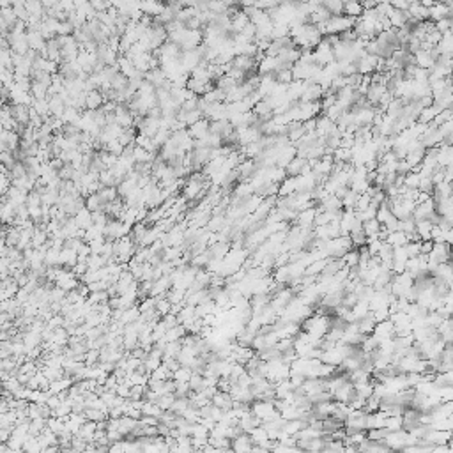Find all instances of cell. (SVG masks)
<instances>
[{
  "label": "cell",
  "mask_w": 453,
  "mask_h": 453,
  "mask_svg": "<svg viewBox=\"0 0 453 453\" xmlns=\"http://www.w3.org/2000/svg\"><path fill=\"white\" fill-rule=\"evenodd\" d=\"M60 404H62V399H60V395H54V393H52V395L48 397V400H46V405H48V407H50L52 411L57 409V407H59Z\"/></svg>",
  "instance_id": "2e32d148"
},
{
  "label": "cell",
  "mask_w": 453,
  "mask_h": 453,
  "mask_svg": "<svg viewBox=\"0 0 453 453\" xmlns=\"http://www.w3.org/2000/svg\"><path fill=\"white\" fill-rule=\"evenodd\" d=\"M191 375H193V370H191L190 366L181 365L179 368H177V370L172 374V379L177 381V382H186V381L191 379Z\"/></svg>",
  "instance_id": "52a82bcc"
},
{
  "label": "cell",
  "mask_w": 453,
  "mask_h": 453,
  "mask_svg": "<svg viewBox=\"0 0 453 453\" xmlns=\"http://www.w3.org/2000/svg\"><path fill=\"white\" fill-rule=\"evenodd\" d=\"M313 221H315V211H305V213L297 216V225L301 229H310Z\"/></svg>",
  "instance_id": "ba28073f"
},
{
  "label": "cell",
  "mask_w": 453,
  "mask_h": 453,
  "mask_svg": "<svg viewBox=\"0 0 453 453\" xmlns=\"http://www.w3.org/2000/svg\"><path fill=\"white\" fill-rule=\"evenodd\" d=\"M96 430H98V423L96 421H91V419H87L85 423L80 427L78 434L76 435H80L82 439H85L87 443H94V435H96Z\"/></svg>",
  "instance_id": "277c9868"
},
{
  "label": "cell",
  "mask_w": 453,
  "mask_h": 453,
  "mask_svg": "<svg viewBox=\"0 0 453 453\" xmlns=\"http://www.w3.org/2000/svg\"><path fill=\"white\" fill-rule=\"evenodd\" d=\"M232 384H234V382H232L230 377H219L218 379V390L219 391H227V393H229L230 388H232Z\"/></svg>",
  "instance_id": "9a60e30c"
},
{
  "label": "cell",
  "mask_w": 453,
  "mask_h": 453,
  "mask_svg": "<svg viewBox=\"0 0 453 453\" xmlns=\"http://www.w3.org/2000/svg\"><path fill=\"white\" fill-rule=\"evenodd\" d=\"M105 236H99V237H96V239H92V241H89V246H91V252L92 254H101L103 252V246H105Z\"/></svg>",
  "instance_id": "4fadbf2b"
},
{
  "label": "cell",
  "mask_w": 453,
  "mask_h": 453,
  "mask_svg": "<svg viewBox=\"0 0 453 453\" xmlns=\"http://www.w3.org/2000/svg\"><path fill=\"white\" fill-rule=\"evenodd\" d=\"M190 386L193 391H202L205 386V377L204 374H200V372H193V375H191L190 379Z\"/></svg>",
  "instance_id": "30bf717a"
},
{
  "label": "cell",
  "mask_w": 453,
  "mask_h": 453,
  "mask_svg": "<svg viewBox=\"0 0 453 453\" xmlns=\"http://www.w3.org/2000/svg\"><path fill=\"white\" fill-rule=\"evenodd\" d=\"M87 98V107L91 108V110H96V108L101 105V101H103V98H101V94L98 92V91H91V92L85 96Z\"/></svg>",
  "instance_id": "7c38bea8"
},
{
  "label": "cell",
  "mask_w": 453,
  "mask_h": 453,
  "mask_svg": "<svg viewBox=\"0 0 453 453\" xmlns=\"http://www.w3.org/2000/svg\"><path fill=\"white\" fill-rule=\"evenodd\" d=\"M190 393H191L190 381H186V382H177L176 381V395L177 397H188Z\"/></svg>",
  "instance_id": "5bb4252c"
},
{
  "label": "cell",
  "mask_w": 453,
  "mask_h": 453,
  "mask_svg": "<svg viewBox=\"0 0 453 453\" xmlns=\"http://www.w3.org/2000/svg\"><path fill=\"white\" fill-rule=\"evenodd\" d=\"M172 374L174 372L168 368V366L165 365V363H161L160 366H158L156 370L151 372V379H156V381H168L172 379Z\"/></svg>",
  "instance_id": "8992f818"
},
{
  "label": "cell",
  "mask_w": 453,
  "mask_h": 453,
  "mask_svg": "<svg viewBox=\"0 0 453 453\" xmlns=\"http://www.w3.org/2000/svg\"><path fill=\"white\" fill-rule=\"evenodd\" d=\"M255 444L254 441H252V437H250V434L243 432L239 434L237 437L232 439V450L234 452H248V450H254Z\"/></svg>",
  "instance_id": "7a4b0ae2"
},
{
  "label": "cell",
  "mask_w": 453,
  "mask_h": 453,
  "mask_svg": "<svg viewBox=\"0 0 453 453\" xmlns=\"http://www.w3.org/2000/svg\"><path fill=\"white\" fill-rule=\"evenodd\" d=\"M78 264V252L73 248H68V246H64L62 250H60V260H59V266H66V268H74Z\"/></svg>",
  "instance_id": "3957f363"
},
{
  "label": "cell",
  "mask_w": 453,
  "mask_h": 453,
  "mask_svg": "<svg viewBox=\"0 0 453 453\" xmlns=\"http://www.w3.org/2000/svg\"><path fill=\"white\" fill-rule=\"evenodd\" d=\"M142 413L145 414V416H154V418H160L161 413H163V409H161L156 402H149V400H145V404H144V407H142Z\"/></svg>",
  "instance_id": "9c48e42d"
},
{
  "label": "cell",
  "mask_w": 453,
  "mask_h": 453,
  "mask_svg": "<svg viewBox=\"0 0 453 453\" xmlns=\"http://www.w3.org/2000/svg\"><path fill=\"white\" fill-rule=\"evenodd\" d=\"M181 349H182V342L181 340H177V342H168L166 344V347H165V354L163 356H170V358H177L179 356V352H181Z\"/></svg>",
  "instance_id": "8fae6325"
},
{
  "label": "cell",
  "mask_w": 453,
  "mask_h": 453,
  "mask_svg": "<svg viewBox=\"0 0 453 453\" xmlns=\"http://www.w3.org/2000/svg\"><path fill=\"white\" fill-rule=\"evenodd\" d=\"M252 413H254L262 423L271 421L273 418L280 416V411L276 409L274 400H257V402L252 404Z\"/></svg>",
  "instance_id": "6da1fadb"
},
{
  "label": "cell",
  "mask_w": 453,
  "mask_h": 453,
  "mask_svg": "<svg viewBox=\"0 0 453 453\" xmlns=\"http://www.w3.org/2000/svg\"><path fill=\"white\" fill-rule=\"evenodd\" d=\"M74 219H76V223H78L80 229H89V227H92L94 225L92 211L87 209V207H82V209L74 215Z\"/></svg>",
  "instance_id": "5b68a950"
}]
</instances>
